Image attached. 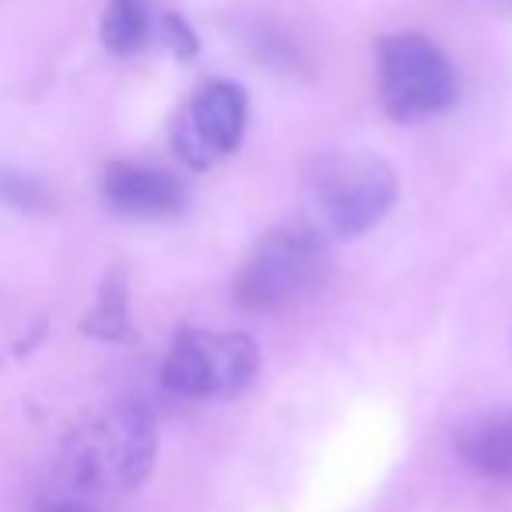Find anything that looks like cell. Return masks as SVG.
<instances>
[{
    "label": "cell",
    "instance_id": "9",
    "mask_svg": "<svg viewBox=\"0 0 512 512\" xmlns=\"http://www.w3.org/2000/svg\"><path fill=\"white\" fill-rule=\"evenodd\" d=\"M81 334L95 337L106 344H130L134 341V323H130V295H127V274L116 267L102 278L99 299L81 320Z\"/></svg>",
    "mask_w": 512,
    "mask_h": 512
},
{
    "label": "cell",
    "instance_id": "12",
    "mask_svg": "<svg viewBox=\"0 0 512 512\" xmlns=\"http://www.w3.org/2000/svg\"><path fill=\"white\" fill-rule=\"evenodd\" d=\"M158 29H162V43L169 46L172 57H179V60H193V57H197L200 39H197L193 25L186 22L183 15H165Z\"/></svg>",
    "mask_w": 512,
    "mask_h": 512
},
{
    "label": "cell",
    "instance_id": "11",
    "mask_svg": "<svg viewBox=\"0 0 512 512\" xmlns=\"http://www.w3.org/2000/svg\"><path fill=\"white\" fill-rule=\"evenodd\" d=\"M0 200L15 211H50L53 193L39 179L22 176V172H0Z\"/></svg>",
    "mask_w": 512,
    "mask_h": 512
},
{
    "label": "cell",
    "instance_id": "13",
    "mask_svg": "<svg viewBox=\"0 0 512 512\" xmlns=\"http://www.w3.org/2000/svg\"><path fill=\"white\" fill-rule=\"evenodd\" d=\"M36 512H95L85 502H74V498H53V502L36 505Z\"/></svg>",
    "mask_w": 512,
    "mask_h": 512
},
{
    "label": "cell",
    "instance_id": "6",
    "mask_svg": "<svg viewBox=\"0 0 512 512\" xmlns=\"http://www.w3.org/2000/svg\"><path fill=\"white\" fill-rule=\"evenodd\" d=\"M249 95L232 81H207L172 123V148L193 169H211L242 144Z\"/></svg>",
    "mask_w": 512,
    "mask_h": 512
},
{
    "label": "cell",
    "instance_id": "8",
    "mask_svg": "<svg viewBox=\"0 0 512 512\" xmlns=\"http://www.w3.org/2000/svg\"><path fill=\"white\" fill-rule=\"evenodd\" d=\"M460 456L488 477H512V411L477 418L456 435Z\"/></svg>",
    "mask_w": 512,
    "mask_h": 512
},
{
    "label": "cell",
    "instance_id": "4",
    "mask_svg": "<svg viewBox=\"0 0 512 512\" xmlns=\"http://www.w3.org/2000/svg\"><path fill=\"white\" fill-rule=\"evenodd\" d=\"M376 85L386 116L397 123L432 120L460 95L449 57L421 32H393L379 39Z\"/></svg>",
    "mask_w": 512,
    "mask_h": 512
},
{
    "label": "cell",
    "instance_id": "1",
    "mask_svg": "<svg viewBox=\"0 0 512 512\" xmlns=\"http://www.w3.org/2000/svg\"><path fill=\"white\" fill-rule=\"evenodd\" d=\"M158 432L141 407H106L60 446V481L78 495H123L155 470Z\"/></svg>",
    "mask_w": 512,
    "mask_h": 512
},
{
    "label": "cell",
    "instance_id": "2",
    "mask_svg": "<svg viewBox=\"0 0 512 512\" xmlns=\"http://www.w3.org/2000/svg\"><path fill=\"white\" fill-rule=\"evenodd\" d=\"M330 271V246L316 221L292 218L249 249L232 295L246 313H278L306 299Z\"/></svg>",
    "mask_w": 512,
    "mask_h": 512
},
{
    "label": "cell",
    "instance_id": "7",
    "mask_svg": "<svg viewBox=\"0 0 512 512\" xmlns=\"http://www.w3.org/2000/svg\"><path fill=\"white\" fill-rule=\"evenodd\" d=\"M102 197L113 211L130 218H165L186 200V186L172 172L134 162H109L102 172Z\"/></svg>",
    "mask_w": 512,
    "mask_h": 512
},
{
    "label": "cell",
    "instance_id": "3",
    "mask_svg": "<svg viewBox=\"0 0 512 512\" xmlns=\"http://www.w3.org/2000/svg\"><path fill=\"white\" fill-rule=\"evenodd\" d=\"M309 197L323 232L355 239L390 214L397 200V172L369 151H330L309 169Z\"/></svg>",
    "mask_w": 512,
    "mask_h": 512
},
{
    "label": "cell",
    "instance_id": "5",
    "mask_svg": "<svg viewBox=\"0 0 512 512\" xmlns=\"http://www.w3.org/2000/svg\"><path fill=\"white\" fill-rule=\"evenodd\" d=\"M260 348L239 330H179L162 365V383L183 400H232L253 383Z\"/></svg>",
    "mask_w": 512,
    "mask_h": 512
},
{
    "label": "cell",
    "instance_id": "10",
    "mask_svg": "<svg viewBox=\"0 0 512 512\" xmlns=\"http://www.w3.org/2000/svg\"><path fill=\"white\" fill-rule=\"evenodd\" d=\"M151 36L148 0H109L102 11V46L116 57L137 53Z\"/></svg>",
    "mask_w": 512,
    "mask_h": 512
}]
</instances>
